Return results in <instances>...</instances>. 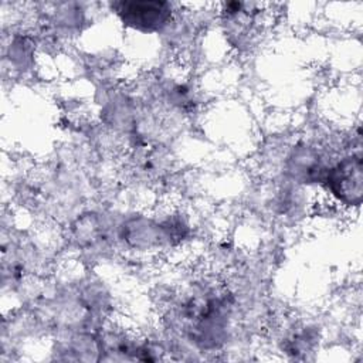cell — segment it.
Segmentation results:
<instances>
[{
	"instance_id": "cell-1",
	"label": "cell",
	"mask_w": 363,
	"mask_h": 363,
	"mask_svg": "<svg viewBox=\"0 0 363 363\" xmlns=\"http://www.w3.org/2000/svg\"><path fill=\"white\" fill-rule=\"evenodd\" d=\"M322 183L328 191L346 207H359L363 196L362 155L352 153L328 167Z\"/></svg>"
},
{
	"instance_id": "cell-2",
	"label": "cell",
	"mask_w": 363,
	"mask_h": 363,
	"mask_svg": "<svg viewBox=\"0 0 363 363\" xmlns=\"http://www.w3.org/2000/svg\"><path fill=\"white\" fill-rule=\"evenodd\" d=\"M121 21L142 33L163 30L172 18V4L166 1H121L115 4Z\"/></svg>"
}]
</instances>
